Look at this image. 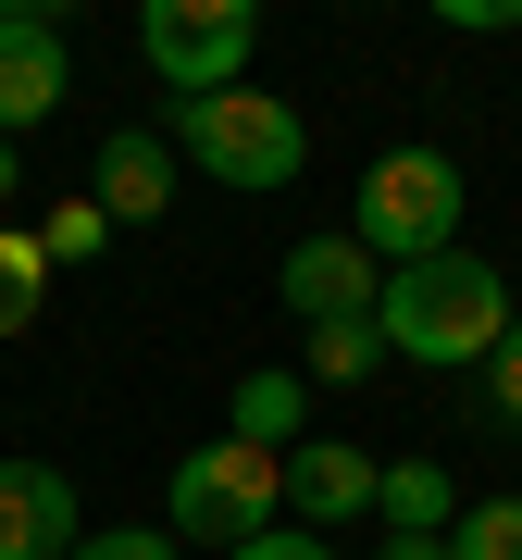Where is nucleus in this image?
Wrapping results in <instances>:
<instances>
[{"label": "nucleus", "instance_id": "nucleus-22", "mask_svg": "<svg viewBox=\"0 0 522 560\" xmlns=\"http://www.w3.org/2000/svg\"><path fill=\"white\" fill-rule=\"evenodd\" d=\"M13 187H25V162H13V138H0V212H13Z\"/></svg>", "mask_w": 522, "mask_h": 560}, {"label": "nucleus", "instance_id": "nucleus-3", "mask_svg": "<svg viewBox=\"0 0 522 560\" xmlns=\"http://www.w3.org/2000/svg\"><path fill=\"white\" fill-rule=\"evenodd\" d=\"M274 523H286V460H274V448L212 436V448H187L175 474H162V536L249 548V536H274Z\"/></svg>", "mask_w": 522, "mask_h": 560}, {"label": "nucleus", "instance_id": "nucleus-6", "mask_svg": "<svg viewBox=\"0 0 522 560\" xmlns=\"http://www.w3.org/2000/svg\"><path fill=\"white\" fill-rule=\"evenodd\" d=\"M274 300L299 312V324H373V300H385V261H373V249L336 224V237H299V249L274 261Z\"/></svg>", "mask_w": 522, "mask_h": 560}, {"label": "nucleus", "instance_id": "nucleus-2", "mask_svg": "<svg viewBox=\"0 0 522 560\" xmlns=\"http://www.w3.org/2000/svg\"><path fill=\"white\" fill-rule=\"evenodd\" d=\"M175 162H200L212 187H249V200H274V187H299L311 162V125L299 101H274V88H212V101H175Z\"/></svg>", "mask_w": 522, "mask_h": 560}, {"label": "nucleus", "instance_id": "nucleus-8", "mask_svg": "<svg viewBox=\"0 0 522 560\" xmlns=\"http://www.w3.org/2000/svg\"><path fill=\"white\" fill-rule=\"evenodd\" d=\"M373 486H385V460H361L348 436H299V448H286V523H299V536H336V523H361V511H373Z\"/></svg>", "mask_w": 522, "mask_h": 560}, {"label": "nucleus", "instance_id": "nucleus-17", "mask_svg": "<svg viewBox=\"0 0 522 560\" xmlns=\"http://www.w3.org/2000/svg\"><path fill=\"white\" fill-rule=\"evenodd\" d=\"M75 560H175L162 523H100V536H75Z\"/></svg>", "mask_w": 522, "mask_h": 560}, {"label": "nucleus", "instance_id": "nucleus-9", "mask_svg": "<svg viewBox=\"0 0 522 560\" xmlns=\"http://www.w3.org/2000/svg\"><path fill=\"white\" fill-rule=\"evenodd\" d=\"M87 499L50 474V460H0V560H75Z\"/></svg>", "mask_w": 522, "mask_h": 560}, {"label": "nucleus", "instance_id": "nucleus-12", "mask_svg": "<svg viewBox=\"0 0 522 560\" xmlns=\"http://www.w3.org/2000/svg\"><path fill=\"white\" fill-rule=\"evenodd\" d=\"M373 523H385V536H448V523H461V486H448V460H385Z\"/></svg>", "mask_w": 522, "mask_h": 560}, {"label": "nucleus", "instance_id": "nucleus-7", "mask_svg": "<svg viewBox=\"0 0 522 560\" xmlns=\"http://www.w3.org/2000/svg\"><path fill=\"white\" fill-rule=\"evenodd\" d=\"M62 88H75V50H62V25L38 0H0V138H25V125L62 113Z\"/></svg>", "mask_w": 522, "mask_h": 560}, {"label": "nucleus", "instance_id": "nucleus-15", "mask_svg": "<svg viewBox=\"0 0 522 560\" xmlns=\"http://www.w3.org/2000/svg\"><path fill=\"white\" fill-rule=\"evenodd\" d=\"M448 560H522V499H473L448 523Z\"/></svg>", "mask_w": 522, "mask_h": 560}, {"label": "nucleus", "instance_id": "nucleus-13", "mask_svg": "<svg viewBox=\"0 0 522 560\" xmlns=\"http://www.w3.org/2000/svg\"><path fill=\"white\" fill-rule=\"evenodd\" d=\"M50 300V249H38V224H0V337H25Z\"/></svg>", "mask_w": 522, "mask_h": 560}, {"label": "nucleus", "instance_id": "nucleus-21", "mask_svg": "<svg viewBox=\"0 0 522 560\" xmlns=\"http://www.w3.org/2000/svg\"><path fill=\"white\" fill-rule=\"evenodd\" d=\"M385 560H448V536H385Z\"/></svg>", "mask_w": 522, "mask_h": 560}, {"label": "nucleus", "instance_id": "nucleus-1", "mask_svg": "<svg viewBox=\"0 0 522 560\" xmlns=\"http://www.w3.org/2000/svg\"><path fill=\"white\" fill-rule=\"evenodd\" d=\"M373 324H385V361L461 374V361H498V337L522 324V300H510V275H498V261L436 249V261H411V275H385Z\"/></svg>", "mask_w": 522, "mask_h": 560}, {"label": "nucleus", "instance_id": "nucleus-4", "mask_svg": "<svg viewBox=\"0 0 522 560\" xmlns=\"http://www.w3.org/2000/svg\"><path fill=\"white\" fill-rule=\"evenodd\" d=\"M385 275H411V261L461 249V150H385L361 175V224H348Z\"/></svg>", "mask_w": 522, "mask_h": 560}, {"label": "nucleus", "instance_id": "nucleus-18", "mask_svg": "<svg viewBox=\"0 0 522 560\" xmlns=\"http://www.w3.org/2000/svg\"><path fill=\"white\" fill-rule=\"evenodd\" d=\"M485 399H498V423H522V324L498 337V361H485Z\"/></svg>", "mask_w": 522, "mask_h": 560}, {"label": "nucleus", "instance_id": "nucleus-10", "mask_svg": "<svg viewBox=\"0 0 522 560\" xmlns=\"http://www.w3.org/2000/svg\"><path fill=\"white\" fill-rule=\"evenodd\" d=\"M87 200L112 212V237L124 224H162L175 212V138H162V125H112L100 162H87Z\"/></svg>", "mask_w": 522, "mask_h": 560}, {"label": "nucleus", "instance_id": "nucleus-16", "mask_svg": "<svg viewBox=\"0 0 522 560\" xmlns=\"http://www.w3.org/2000/svg\"><path fill=\"white\" fill-rule=\"evenodd\" d=\"M38 249H50V275H62V261H100V249H112V212H100V200H50Z\"/></svg>", "mask_w": 522, "mask_h": 560}, {"label": "nucleus", "instance_id": "nucleus-5", "mask_svg": "<svg viewBox=\"0 0 522 560\" xmlns=\"http://www.w3.org/2000/svg\"><path fill=\"white\" fill-rule=\"evenodd\" d=\"M138 50L175 101H212V88H249L261 62V13L249 0H150L138 13Z\"/></svg>", "mask_w": 522, "mask_h": 560}, {"label": "nucleus", "instance_id": "nucleus-19", "mask_svg": "<svg viewBox=\"0 0 522 560\" xmlns=\"http://www.w3.org/2000/svg\"><path fill=\"white\" fill-rule=\"evenodd\" d=\"M224 560H336V548L299 536V523H274V536H249V548H224Z\"/></svg>", "mask_w": 522, "mask_h": 560}, {"label": "nucleus", "instance_id": "nucleus-11", "mask_svg": "<svg viewBox=\"0 0 522 560\" xmlns=\"http://www.w3.org/2000/svg\"><path fill=\"white\" fill-rule=\"evenodd\" d=\"M224 436L286 460V448L311 436V374H274V361H261V374H237V399H224Z\"/></svg>", "mask_w": 522, "mask_h": 560}, {"label": "nucleus", "instance_id": "nucleus-20", "mask_svg": "<svg viewBox=\"0 0 522 560\" xmlns=\"http://www.w3.org/2000/svg\"><path fill=\"white\" fill-rule=\"evenodd\" d=\"M436 13H448V25H473V38H510L522 0H436Z\"/></svg>", "mask_w": 522, "mask_h": 560}, {"label": "nucleus", "instance_id": "nucleus-14", "mask_svg": "<svg viewBox=\"0 0 522 560\" xmlns=\"http://www.w3.org/2000/svg\"><path fill=\"white\" fill-rule=\"evenodd\" d=\"M385 361V324H311V386H361Z\"/></svg>", "mask_w": 522, "mask_h": 560}]
</instances>
